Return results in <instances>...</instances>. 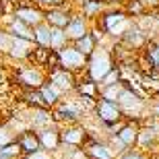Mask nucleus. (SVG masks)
Masks as SVG:
<instances>
[{
	"mask_svg": "<svg viewBox=\"0 0 159 159\" xmlns=\"http://www.w3.org/2000/svg\"><path fill=\"white\" fill-rule=\"evenodd\" d=\"M120 89H122V83H118V85H110V87H99V99L116 101L118 99Z\"/></svg>",
	"mask_w": 159,
	"mask_h": 159,
	"instance_id": "32",
	"label": "nucleus"
},
{
	"mask_svg": "<svg viewBox=\"0 0 159 159\" xmlns=\"http://www.w3.org/2000/svg\"><path fill=\"white\" fill-rule=\"evenodd\" d=\"M149 159H159V151H155V153L149 155Z\"/></svg>",
	"mask_w": 159,
	"mask_h": 159,
	"instance_id": "41",
	"label": "nucleus"
},
{
	"mask_svg": "<svg viewBox=\"0 0 159 159\" xmlns=\"http://www.w3.org/2000/svg\"><path fill=\"white\" fill-rule=\"evenodd\" d=\"M0 27H2L6 33H11L12 37H21V39L33 41V29H31L29 25H25L23 21L15 19L12 15H8V17L2 19V21H0Z\"/></svg>",
	"mask_w": 159,
	"mask_h": 159,
	"instance_id": "17",
	"label": "nucleus"
},
{
	"mask_svg": "<svg viewBox=\"0 0 159 159\" xmlns=\"http://www.w3.org/2000/svg\"><path fill=\"white\" fill-rule=\"evenodd\" d=\"M141 54L145 56V60H147L149 64H151V68L159 70V39H149L147 46L141 50Z\"/></svg>",
	"mask_w": 159,
	"mask_h": 159,
	"instance_id": "22",
	"label": "nucleus"
},
{
	"mask_svg": "<svg viewBox=\"0 0 159 159\" xmlns=\"http://www.w3.org/2000/svg\"><path fill=\"white\" fill-rule=\"evenodd\" d=\"M54 68H60V56L56 50H50V56H48V62H46V68L43 70H54Z\"/></svg>",
	"mask_w": 159,
	"mask_h": 159,
	"instance_id": "36",
	"label": "nucleus"
},
{
	"mask_svg": "<svg viewBox=\"0 0 159 159\" xmlns=\"http://www.w3.org/2000/svg\"><path fill=\"white\" fill-rule=\"evenodd\" d=\"M58 128H60V145L62 147L81 149L89 136L83 124H66V126H58Z\"/></svg>",
	"mask_w": 159,
	"mask_h": 159,
	"instance_id": "9",
	"label": "nucleus"
},
{
	"mask_svg": "<svg viewBox=\"0 0 159 159\" xmlns=\"http://www.w3.org/2000/svg\"><path fill=\"white\" fill-rule=\"evenodd\" d=\"M46 81L52 83V85L58 89L62 95L75 93V87H77V75H72L70 70H64V68L48 70L46 72Z\"/></svg>",
	"mask_w": 159,
	"mask_h": 159,
	"instance_id": "10",
	"label": "nucleus"
},
{
	"mask_svg": "<svg viewBox=\"0 0 159 159\" xmlns=\"http://www.w3.org/2000/svg\"><path fill=\"white\" fill-rule=\"evenodd\" d=\"M147 41H149V35L132 21V25L124 31V35L118 39V43L124 48H128V50H132V52H141L143 48L147 46Z\"/></svg>",
	"mask_w": 159,
	"mask_h": 159,
	"instance_id": "12",
	"label": "nucleus"
},
{
	"mask_svg": "<svg viewBox=\"0 0 159 159\" xmlns=\"http://www.w3.org/2000/svg\"><path fill=\"white\" fill-rule=\"evenodd\" d=\"M93 25L110 41H118L120 37L124 35V31L132 25V19L122 11V6H118V8H106V11L93 21Z\"/></svg>",
	"mask_w": 159,
	"mask_h": 159,
	"instance_id": "1",
	"label": "nucleus"
},
{
	"mask_svg": "<svg viewBox=\"0 0 159 159\" xmlns=\"http://www.w3.org/2000/svg\"><path fill=\"white\" fill-rule=\"evenodd\" d=\"M39 93H41V97H43V101H46V107H50V110L62 99V93H60L50 81H43V85L39 87Z\"/></svg>",
	"mask_w": 159,
	"mask_h": 159,
	"instance_id": "21",
	"label": "nucleus"
},
{
	"mask_svg": "<svg viewBox=\"0 0 159 159\" xmlns=\"http://www.w3.org/2000/svg\"><path fill=\"white\" fill-rule=\"evenodd\" d=\"M17 139V132L8 126V122H0V147H4V145H8V143H12Z\"/></svg>",
	"mask_w": 159,
	"mask_h": 159,
	"instance_id": "31",
	"label": "nucleus"
},
{
	"mask_svg": "<svg viewBox=\"0 0 159 159\" xmlns=\"http://www.w3.org/2000/svg\"><path fill=\"white\" fill-rule=\"evenodd\" d=\"M50 31L52 27L46 23H39L33 27V43L39 48H50Z\"/></svg>",
	"mask_w": 159,
	"mask_h": 159,
	"instance_id": "25",
	"label": "nucleus"
},
{
	"mask_svg": "<svg viewBox=\"0 0 159 159\" xmlns=\"http://www.w3.org/2000/svg\"><path fill=\"white\" fill-rule=\"evenodd\" d=\"M52 116L56 126H66V124H83L85 118L91 116V114L85 112L77 93H68V95H62V99L52 107Z\"/></svg>",
	"mask_w": 159,
	"mask_h": 159,
	"instance_id": "2",
	"label": "nucleus"
},
{
	"mask_svg": "<svg viewBox=\"0 0 159 159\" xmlns=\"http://www.w3.org/2000/svg\"><path fill=\"white\" fill-rule=\"evenodd\" d=\"M11 15L15 19H19V21H23L25 25H29L31 29H33L35 25L43 23V11H41L39 6H35L33 2H25V0L12 8Z\"/></svg>",
	"mask_w": 159,
	"mask_h": 159,
	"instance_id": "11",
	"label": "nucleus"
},
{
	"mask_svg": "<svg viewBox=\"0 0 159 159\" xmlns=\"http://www.w3.org/2000/svg\"><path fill=\"white\" fill-rule=\"evenodd\" d=\"M114 66H116V62H114V56H112V43H107V46H97V50L87 58L85 75H87L91 81L99 83Z\"/></svg>",
	"mask_w": 159,
	"mask_h": 159,
	"instance_id": "4",
	"label": "nucleus"
},
{
	"mask_svg": "<svg viewBox=\"0 0 159 159\" xmlns=\"http://www.w3.org/2000/svg\"><path fill=\"white\" fill-rule=\"evenodd\" d=\"M23 159H52V155L48 153V151H43V149H39L37 153H31V155H23Z\"/></svg>",
	"mask_w": 159,
	"mask_h": 159,
	"instance_id": "38",
	"label": "nucleus"
},
{
	"mask_svg": "<svg viewBox=\"0 0 159 159\" xmlns=\"http://www.w3.org/2000/svg\"><path fill=\"white\" fill-rule=\"evenodd\" d=\"M72 46L77 48V50L83 54V56H85V58H89V56H91V54H93L95 50H97V39H95V37H93V33L89 31L87 35H83L81 39L72 41Z\"/></svg>",
	"mask_w": 159,
	"mask_h": 159,
	"instance_id": "23",
	"label": "nucleus"
},
{
	"mask_svg": "<svg viewBox=\"0 0 159 159\" xmlns=\"http://www.w3.org/2000/svg\"><path fill=\"white\" fill-rule=\"evenodd\" d=\"M139 2L143 4V8L147 12H155L159 8V0H139Z\"/></svg>",
	"mask_w": 159,
	"mask_h": 159,
	"instance_id": "37",
	"label": "nucleus"
},
{
	"mask_svg": "<svg viewBox=\"0 0 159 159\" xmlns=\"http://www.w3.org/2000/svg\"><path fill=\"white\" fill-rule=\"evenodd\" d=\"M21 99H23L25 107H46V101L41 97L39 89H25L23 93H21Z\"/></svg>",
	"mask_w": 159,
	"mask_h": 159,
	"instance_id": "24",
	"label": "nucleus"
},
{
	"mask_svg": "<svg viewBox=\"0 0 159 159\" xmlns=\"http://www.w3.org/2000/svg\"><path fill=\"white\" fill-rule=\"evenodd\" d=\"M48 56H50V48L33 46V50H31V54H29V58H27V64H33V66H39V68H46Z\"/></svg>",
	"mask_w": 159,
	"mask_h": 159,
	"instance_id": "26",
	"label": "nucleus"
},
{
	"mask_svg": "<svg viewBox=\"0 0 159 159\" xmlns=\"http://www.w3.org/2000/svg\"><path fill=\"white\" fill-rule=\"evenodd\" d=\"M68 43H70V41H68V37H66L64 29H56V27H52V31H50V50L60 52V50L66 48Z\"/></svg>",
	"mask_w": 159,
	"mask_h": 159,
	"instance_id": "28",
	"label": "nucleus"
},
{
	"mask_svg": "<svg viewBox=\"0 0 159 159\" xmlns=\"http://www.w3.org/2000/svg\"><path fill=\"white\" fill-rule=\"evenodd\" d=\"M60 56V68H64V70H70L72 75H83L85 72V66H87V58L79 52L77 48L68 43L66 48H62L58 52Z\"/></svg>",
	"mask_w": 159,
	"mask_h": 159,
	"instance_id": "7",
	"label": "nucleus"
},
{
	"mask_svg": "<svg viewBox=\"0 0 159 159\" xmlns=\"http://www.w3.org/2000/svg\"><path fill=\"white\" fill-rule=\"evenodd\" d=\"M11 41H12V35L6 33V31L0 27V56H6L8 48H11Z\"/></svg>",
	"mask_w": 159,
	"mask_h": 159,
	"instance_id": "34",
	"label": "nucleus"
},
{
	"mask_svg": "<svg viewBox=\"0 0 159 159\" xmlns=\"http://www.w3.org/2000/svg\"><path fill=\"white\" fill-rule=\"evenodd\" d=\"M116 159H149V155L143 153V151H139V149H128V151L120 153Z\"/></svg>",
	"mask_w": 159,
	"mask_h": 159,
	"instance_id": "35",
	"label": "nucleus"
},
{
	"mask_svg": "<svg viewBox=\"0 0 159 159\" xmlns=\"http://www.w3.org/2000/svg\"><path fill=\"white\" fill-rule=\"evenodd\" d=\"M97 2H101L106 8H118V6H122L124 0H97Z\"/></svg>",
	"mask_w": 159,
	"mask_h": 159,
	"instance_id": "39",
	"label": "nucleus"
},
{
	"mask_svg": "<svg viewBox=\"0 0 159 159\" xmlns=\"http://www.w3.org/2000/svg\"><path fill=\"white\" fill-rule=\"evenodd\" d=\"M116 103H118L124 120H141L143 122L149 116V101L145 97H141L139 93H134L130 87H126L124 83H122V89L118 93Z\"/></svg>",
	"mask_w": 159,
	"mask_h": 159,
	"instance_id": "3",
	"label": "nucleus"
},
{
	"mask_svg": "<svg viewBox=\"0 0 159 159\" xmlns=\"http://www.w3.org/2000/svg\"><path fill=\"white\" fill-rule=\"evenodd\" d=\"M122 11L126 12L132 21L139 19V17H143V15H147V11L143 8V4L139 2V0H124L122 2Z\"/></svg>",
	"mask_w": 159,
	"mask_h": 159,
	"instance_id": "29",
	"label": "nucleus"
},
{
	"mask_svg": "<svg viewBox=\"0 0 159 159\" xmlns=\"http://www.w3.org/2000/svg\"><path fill=\"white\" fill-rule=\"evenodd\" d=\"M15 81L23 91L25 89H39L46 81V70L39 66L21 62V64L15 66Z\"/></svg>",
	"mask_w": 159,
	"mask_h": 159,
	"instance_id": "5",
	"label": "nucleus"
},
{
	"mask_svg": "<svg viewBox=\"0 0 159 159\" xmlns=\"http://www.w3.org/2000/svg\"><path fill=\"white\" fill-rule=\"evenodd\" d=\"M103 11H106V6L101 4V2H97V0H89L87 4L83 6L81 11H77V12H81V15H83L85 19H89V21L93 23V21H95L97 17H99V15H101Z\"/></svg>",
	"mask_w": 159,
	"mask_h": 159,
	"instance_id": "27",
	"label": "nucleus"
},
{
	"mask_svg": "<svg viewBox=\"0 0 159 159\" xmlns=\"http://www.w3.org/2000/svg\"><path fill=\"white\" fill-rule=\"evenodd\" d=\"M75 93L77 95H85V97H93V99H99V85L83 72L77 77V87H75Z\"/></svg>",
	"mask_w": 159,
	"mask_h": 159,
	"instance_id": "20",
	"label": "nucleus"
},
{
	"mask_svg": "<svg viewBox=\"0 0 159 159\" xmlns=\"http://www.w3.org/2000/svg\"><path fill=\"white\" fill-rule=\"evenodd\" d=\"M33 41L29 39H21V37H12L11 41V48H8V52H6V58L15 62V64H21V62H27L29 58L31 50H33Z\"/></svg>",
	"mask_w": 159,
	"mask_h": 159,
	"instance_id": "16",
	"label": "nucleus"
},
{
	"mask_svg": "<svg viewBox=\"0 0 159 159\" xmlns=\"http://www.w3.org/2000/svg\"><path fill=\"white\" fill-rule=\"evenodd\" d=\"M83 151L87 155V159H116L110 143L101 141V139H93V136H87V141L83 145Z\"/></svg>",
	"mask_w": 159,
	"mask_h": 159,
	"instance_id": "13",
	"label": "nucleus"
},
{
	"mask_svg": "<svg viewBox=\"0 0 159 159\" xmlns=\"http://www.w3.org/2000/svg\"><path fill=\"white\" fill-rule=\"evenodd\" d=\"M75 8L70 6V2H66L64 6L60 8H50V11H43V23L50 25V27H56V29H64L68 21H70Z\"/></svg>",
	"mask_w": 159,
	"mask_h": 159,
	"instance_id": "14",
	"label": "nucleus"
},
{
	"mask_svg": "<svg viewBox=\"0 0 159 159\" xmlns=\"http://www.w3.org/2000/svg\"><path fill=\"white\" fill-rule=\"evenodd\" d=\"M19 116L27 122V128L35 130V132L48 128V126H54L52 110H48V107H27V112L19 114Z\"/></svg>",
	"mask_w": 159,
	"mask_h": 159,
	"instance_id": "8",
	"label": "nucleus"
},
{
	"mask_svg": "<svg viewBox=\"0 0 159 159\" xmlns=\"http://www.w3.org/2000/svg\"><path fill=\"white\" fill-rule=\"evenodd\" d=\"M68 0H33V4L39 6L41 11H50V8H60L64 6Z\"/></svg>",
	"mask_w": 159,
	"mask_h": 159,
	"instance_id": "33",
	"label": "nucleus"
},
{
	"mask_svg": "<svg viewBox=\"0 0 159 159\" xmlns=\"http://www.w3.org/2000/svg\"><path fill=\"white\" fill-rule=\"evenodd\" d=\"M15 141H17V145H19V149H21V153H23V155L37 153V151L41 149L39 147V139H37V132H35V130H31V128L19 132Z\"/></svg>",
	"mask_w": 159,
	"mask_h": 159,
	"instance_id": "19",
	"label": "nucleus"
},
{
	"mask_svg": "<svg viewBox=\"0 0 159 159\" xmlns=\"http://www.w3.org/2000/svg\"><path fill=\"white\" fill-rule=\"evenodd\" d=\"M118 83H122V70H120L118 66H114L97 85H99V87H110V85H118Z\"/></svg>",
	"mask_w": 159,
	"mask_h": 159,
	"instance_id": "30",
	"label": "nucleus"
},
{
	"mask_svg": "<svg viewBox=\"0 0 159 159\" xmlns=\"http://www.w3.org/2000/svg\"><path fill=\"white\" fill-rule=\"evenodd\" d=\"M91 116H93V120L99 124L101 128H103V126H110V124H114V122L124 120L118 103H116V101H106V99H97Z\"/></svg>",
	"mask_w": 159,
	"mask_h": 159,
	"instance_id": "6",
	"label": "nucleus"
},
{
	"mask_svg": "<svg viewBox=\"0 0 159 159\" xmlns=\"http://www.w3.org/2000/svg\"><path fill=\"white\" fill-rule=\"evenodd\" d=\"M37 139H39V147L43 149V151H48L50 155H54L60 149V128L56 124L39 130V132H37Z\"/></svg>",
	"mask_w": 159,
	"mask_h": 159,
	"instance_id": "18",
	"label": "nucleus"
},
{
	"mask_svg": "<svg viewBox=\"0 0 159 159\" xmlns=\"http://www.w3.org/2000/svg\"><path fill=\"white\" fill-rule=\"evenodd\" d=\"M89 31H91V21L89 19H85L81 15V12H72V17H70V21H68V25L64 27V33H66V37H68V41H77V39H81L83 35H87Z\"/></svg>",
	"mask_w": 159,
	"mask_h": 159,
	"instance_id": "15",
	"label": "nucleus"
},
{
	"mask_svg": "<svg viewBox=\"0 0 159 159\" xmlns=\"http://www.w3.org/2000/svg\"><path fill=\"white\" fill-rule=\"evenodd\" d=\"M68 2H70V6L75 8V11H81V8H83L85 4H87L89 0H68Z\"/></svg>",
	"mask_w": 159,
	"mask_h": 159,
	"instance_id": "40",
	"label": "nucleus"
}]
</instances>
